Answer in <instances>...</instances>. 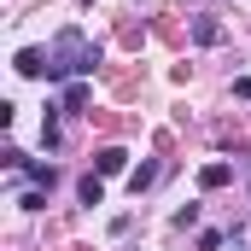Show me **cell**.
<instances>
[{
    "mask_svg": "<svg viewBox=\"0 0 251 251\" xmlns=\"http://www.w3.org/2000/svg\"><path fill=\"white\" fill-rule=\"evenodd\" d=\"M228 246V234H216V228H204V234H199V251H222Z\"/></svg>",
    "mask_w": 251,
    "mask_h": 251,
    "instance_id": "cell-11",
    "label": "cell"
},
{
    "mask_svg": "<svg viewBox=\"0 0 251 251\" xmlns=\"http://www.w3.org/2000/svg\"><path fill=\"white\" fill-rule=\"evenodd\" d=\"M234 94H240V100H251V76H240V82H234Z\"/></svg>",
    "mask_w": 251,
    "mask_h": 251,
    "instance_id": "cell-13",
    "label": "cell"
},
{
    "mask_svg": "<svg viewBox=\"0 0 251 251\" xmlns=\"http://www.w3.org/2000/svg\"><path fill=\"white\" fill-rule=\"evenodd\" d=\"M76 199L82 204H105V176H82L76 181Z\"/></svg>",
    "mask_w": 251,
    "mask_h": 251,
    "instance_id": "cell-8",
    "label": "cell"
},
{
    "mask_svg": "<svg viewBox=\"0 0 251 251\" xmlns=\"http://www.w3.org/2000/svg\"><path fill=\"white\" fill-rule=\"evenodd\" d=\"M18 204H24V210H47V187H24Z\"/></svg>",
    "mask_w": 251,
    "mask_h": 251,
    "instance_id": "cell-10",
    "label": "cell"
},
{
    "mask_svg": "<svg viewBox=\"0 0 251 251\" xmlns=\"http://www.w3.org/2000/svg\"><path fill=\"white\" fill-rule=\"evenodd\" d=\"M123 170H128L123 146H100V152H94V176H123Z\"/></svg>",
    "mask_w": 251,
    "mask_h": 251,
    "instance_id": "cell-3",
    "label": "cell"
},
{
    "mask_svg": "<svg viewBox=\"0 0 251 251\" xmlns=\"http://www.w3.org/2000/svg\"><path fill=\"white\" fill-rule=\"evenodd\" d=\"M76 6H94V0H76Z\"/></svg>",
    "mask_w": 251,
    "mask_h": 251,
    "instance_id": "cell-14",
    "label": "cell"
},
{
    "mask_svg": "<svg viewBox=\"0 0 251 251\" xmlns=\"http://www.w3.org/2000/svg\"><path fill=\"white\" fill-rule=\"evenodd\" d=\"M216 41H222V24H216L210 12H199V18H193V47H216Z\"/></svg>",
    "mask_w": 251,
    "mask_h": 251,
    "instance_id": "cell-5",
    "label": "cell"
},
{
    "mask_svg": "<svg viewBox=\"0 0 251 251\" xmlns=\"http://www.w3.org/2000/svg\"><path fill=\"white\" fill-rule=\"evenodd\" d=\"M47 82H88L94 76V64H100V47L76 29V24H64L59 35H53V47H47Z\"/></svg>",
    "mask_w": 251,
    "mask_h": 251,
    "instance_id": "cell-1",
    "label": "cell"
},
{
    "mask_svg": "<svg viewBox=\"0 0 251 251\" xmlns=\"http://www.w3.org/2000/svg\"><path fill=\"white\" fill-rule=\"evenodd\" d=\"M47 53H41V47H24V53H18V59H12V70H18V76H47Z\"/></svg>",
    "mask_w": 251,
    "mask_h": 251,
    "instance_id": "cell-4",
    "label": "cell"
},
{
    "mask_svg": "<svg viewBox=\"0 0 251 251\" xmlns=\"http://www.w3.org/2000/svg\"><path fill=\"white\" fill-rule=\"evenodd\" d=\"M59 111H88V82H64V100H59Z\"/></svg>",
    "mask_w": 251,
    "mask_h": 251,
    "instance_id": "cell-7",
    "label": "cell"
},
{
    "mask_svg": "<svg viewBox=\"0 0 251 251\" xmlns=\"http://www.w3.org/2000/svg\"><path fill=\"white\" fill-rule=\"evenodd\" d=\"M176 228H199V204H181L176 210Z\"/></svg>",
    "mask_w": 251,
    "mask_h": 251,
    "instance_id": "cell-12",
    "label": "cell"
},
{
    "mask_svg": "<svg viewBox=\"0 0 251 251\" xmlns=\"http://www.w3.org/2000/svg\"><path fill=\"white\" fill-rule=\"evenodd\" d=\"M158 176H164V170H158V164H140V170H128V193H134V199H140V193L152 187V181H158Z\"/></svg>",
    "mask_w": 251,
    "mask_h": 251,
    "instance_id": "cell-9",
    "label": "cell"
},
{
    "mask_svg": "<svg viewBox=\"0 0 251 251\" xmlns=\"http://www.w3.org/2000/svg\"><path fill=\"white\" fill-rule=\"evenodd\" d=\"M228 181H234V164H222V158H216V164H204V170H199V187H204V193H216V187H228Z\"/></svg>",
    "mask_w": 251,
    "mask_h": 251,
    "instance_id": "cell-6",
    "label": "cell"
},
{
    "mask_svg": "<svg viewBox=\"0 0 251 251\" xmlns=\"http://www.w3.org/2000/svg\"><path fill=\"white\" fill-rule=\"evenodd\" d=\"M18 176H24V181H29V187H59V164H35V158H24V164H18Z\"/></svg>",
    "mask_w": 251,
    "mask_h": 251,
    "instance_id": "cell-2",
    "label": "cell"
}]
</instances>
